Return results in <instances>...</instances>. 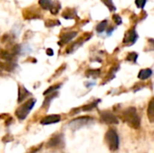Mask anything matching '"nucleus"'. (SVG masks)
<instances>
[{"mask_svg": "<svg viewBox=\"0 0 154 153\" xmlns=\"http://www.w3.org/2000/svg\"><path fill=\"white\" fill-rule=\"evenodd\" d=\"M123 119L131 128L138 129L141 126V118L134 107H129L125 110L123 113Z\"/></svg>", "mask_w": 154, "mask_h": 153, "instance_id": "obj_1", "label": "nucleus"}, {"mask_svg": "<svg viewBox=\"0 0 154 153\" xmlns=\"http://www.w3.org/2000/svg\"><path fill=\"white\" fill-rule=\"evenodd\" d=\"M35 103L36 100L34 98H31L28 101H26L24 104L20 106L15 111V115L17 116V118L20 120H24L29 115V113L31 112V110L33 108Z\"/></svg>", "mask_w": 154, "mask_h": 153, "instance_id": "obj_2", "label": "nucleus"}, {"mask_svg": "<svg viewBox=\"0 0 154 153\" xmlns=\"http://www.w3.org/2000/svg\"><path fill=\"white\" fill-rule=\"evenodd\" d=\"M105 139L110 151H116L119 149V136L116 130L109 129L106 133Z\"/></svg>", "mask_w": 154, "mask_h": 153, "instance_id": "obj_3", "label": "nucleus"}, {"mask_svg": "<svg viewBox=\"0 0 154 153\" xmlns=\"http://www.w3.org/2000/svg\"><path fill=\"white\" fill-rule=\"evenodd\" d=\"M64 146V138L62 133H57L53 135L46 143L47 149H55Z\"/></svg>", "mask_w": 154, "mask_h": 153, "instance_id": "obj_4", "label": "nucleus"}, {"mask_svg": "<svg viewBox=\"0 0 154 153\" xmlns=\"http://www.w3.org/2000/svg\"><path fill=\"white\" fill-rule=\"evenodd\" d=\"M100 120L102 123H104L106 124H119L118 118L114 114H112L111 112H108V111L100 113Z\"/></svg>", "mask_w": 154, "mask_h": 153, "instance_id": "obj_5", "label": "nucleus"}, {"mask_svg": "<svg viewBox=\"0 0 154 153\" xmlns=\"http://www.w3.org/2000/svg\"><path fill=\"white\" fill-rule=\"evenodd\" d=\"M92 121H93V118L92 117H89V116L79 117V118H76V119L72 120L69 123V126L73 130H76V129H79V128L83 127L84 125H87L88 124H89Z\"/></svg>", "mask_w": 154, "mask_h": 153, "instance_id": "obj_6", "label": "nucleus"}, {"mask_svg": "<svg viewBox=\"0 0 154 153\" xmlns=\"http://www.w3.org/2000/svg\"><path fill=\"white\" fill-rule=\"evenodd\" d=\"M137 37H138V35H137L135 30H134V29H131L130 31H128V32L125 33L123 41H124V43L126 44V45H132V44H134V43L136 41Z\"/></svg>", "mask_w": 154, "mask_h": 153, "instance_id": "obj_7", "label": "nucleus"}, {"mask_svg": "<svg viewBox=\"0 0 154 153\" xmlns=\"http://www.w3.org/2000/svg\"><path fill=\"white\" fill-rule=\"evenodd\" d=\"M60 120H61L60 115H51L43 117L41 120V124H43V125H48V124L59 123Z\"/></svg>", "mask_w": 154, "mask_h": 153, "instance_id": "obj_8", "label": "nucleus"}, {"mask_svg": "<svg viewBox=\"0 0 154 153\" xmlns=\"http://www.w3.org/2000/svg\"><path fill=\"white\" fill-rule=\"evenodd\" d=\"M77 32H66L64 34H62L60 36V40L59 41V45L62 46L66 43H68L69 41H70L72 39H74L77 36Z\"/></svg>", "mask_w": 154, "mask_h": 153, "instance_id": "obj_9", "label": "nucleus"}, {"mask_svg": "<svg viewBox=\"0 0 154 153\" xmlns=\"http://www.w3.org/2000/svg\"><path fill=\"white\" fill-rule=\"evenodd\" d=\"M28 96H30V92L27 91V89L23 87H19L18 89V102L21 103L22 101H23Z\"/></svg>", "mask_w": 154, "mask_h": 153, "instance_id": "obj_10", "label": "nucleus"}, {"mask_svg": "<svg viewBox=\"0 0 154 153\" xmlns=\"http://www.w3.org/2000/svg\"><path fill=\"white\" fill-rule=\"evenodd\" d=\"M152 75V70L151 69H142L140 70L139 74H138V78L140 79H147L149 78Z\"/></svg>", "mask_w": 154, "mask_h": 153, "instance_id": "obj_11", "label": "nucleus"}, {"mask_svg": "<svg viewBox=\"0 0 154 153\" xmlns=\"http://www.w3.org/2000/svg\"><path fill=\"white\" fill-rule=\"evenodd\" d=\"M154 100L153 98L150 101L148 109H147V114H148V117L151 121V123L154 122Z\"/></svg>", "mask_w": 154, "mask_h": 153, "instance_id": "obj_12", "label": "nucleus"}, {"mask_svg": "<svg viewBox=\"0 0 154 153\" xmlns=\"http://www.w3.org/2000/svg\"><path fill=\"white\" fill-rule=\"evenodd\" d=\"M53 4L54 2L52 0H39V5L42 9L45 10H50L52 7Z\"/></svg>", "mask_w": 154, "mask_h": 153, "instance_id": "obj_13", "label": "nucleus"}, {"mask_svg": "<svg viewBox=\"0 0 154 153\" xmlns=\"http://www.w3.org/2000/svg\"><path fill=\"white\" fill-rule=\"evenodd\" d=\"M14 54L6 51V50H1L0 51V59L6 60V61H12L14 60Z\"/></svg>", "mask_w": 154, "mask_h": 153, "instance_id": "obj_14", "label": "nucleus"}, {"mask_svg": "<svg viewBox=\"0 0 154 153\" xmlns=\"http://www.w3.org/2000/svg\"><path fill=\"white\" fill-rule=\"evenodd\" d=\"M62 16L66 19H72L76 17V11L74 9L68 8L62 13Z\"/></svg>", "mask_w": 154, "mask_h": 153, "instance_id": "obj_15", "label": "nucleus"}, {"mask_svg": "<svg viewBox=\"0 0 154 153\" xmlns=\"http://www.w3.org/2000/svg\"><path fill=\"white\" fill-rule=\"evenodd\" d=\"M15 64L13 63L12 61H6L5 63H2V67L3 69L6 70V71H13L15 69Z\"/></svg>", "mask_w": 154, "mask_h": 153, "instance_id": "obj_16", "label": "nucleus"}, {"mask_svg": "<svg viewBox=\"0 0 154 153\" xmlns=\"http://www.w3.org/2000/svg\"><path fill=\"white\" fill-rule=\"evenodd\" d=\"M99 101H100V100H97V101H95V102H93V103H91V104H89V105L84 106L81 108V110H82V111H91L92 109H94L95 107H97V104L99 103Z\"/></svg>", "mask_w": 154, "mask_h": 153, "instance_id": "obj_17", "label": "nucleus"}, {"mask_svg": "<svg viewBox=\"0 0 154 153\" xmlns=\"http://www.w3.org/2000/svg\"><path fill=\"white\" fill-rule=\"evenodd\" d=\"M100 75V69H89L86 72L87 77H92V78H97Z\"/></svg>", "mask_w": 154, "mask_h": 153, "instance_id": "obj_18", "label": "nucleus"}, {"mask_svg": "<svg viewBox=\"0 0 154 153\" xmlns=\"http://www.w3.org/2000/svg\"><path fill=\"white\" fill-rule=\"evenodd\" d=\"M106 26H107V21H106V20L102 21L101 23H99L97 24V31L98 32H104V31L106 30Z\"/></svg>", "mask_w": 154, "mask_h": 153, "instance_id": "obj_19", "label": "nucleus"}, {"mask_svg": "<svg viewBox=\"0 0 154 153\" xmlns=\"http://www.w3.org/2000/svg\"><path fill=\"white\" fill-rule=\"evenodd\" d=\"M101 1L103 2V4H105V5L108 7V9H109L110 11H116V6L114 5L112 0H101Z\"/></svg>", "mask_w": 154, "mask_h": 153, "instance_id": "obj_20", "label": "nucleus"}, {"mask_svg": "<svg viewBox=\"0 0 154 153\" xmlns=\"http://www.w3.org/2000/svg\"><path fill=\"white\" fill-rule=\"evenodd\" d=\"M60 23L58 20H48L45 22V26L46 27H52V26H57L60 25Z\"/></svg>", "mask_w": 154, "mask_h": 153, "instance_id": "obj_21", "label": "nucleus"}, {"mask_svg": "<svg viewBox=\"0 0 154 153\" xmlns=\"http://www.w3.org/2000/svg\"><path fill=\"white\" fill-rule=\"evenodd\" d=\"M60 87V85H55V86H52V87H50L46 91H44L43 95L44 96H48L49 94H51L52 92H54L55 90H57L58 88Z\"/></svg>", "mask_w": 154, "mask_h": 153, "instance_id": "obj_22", "label": "nucleus"}, {"mask_svg": "<svg viewBox=\"0 0 154 153\" xmlns=\"http://www.w3.org/2000/svg\"><path fill=\"white\" fill-rule=\"evenodd\" d=\"M137 58H138L137 53H135V52H131V53H129V54L127 55L126 60H127L128 61H134V62H135L136 60H137Z\"/></svg>", "mask_w": 154, "mask_h": 153, "instance_id": "obj_23", "label": "nucleus"}, {"mask_svg": "<svg viewBox=\"0 0 154 153\" xmlns=\"http://www.w3.org/2000/svg\"><path fill=\"white\" fill-rule=\"evenodd\" d=\"M146 1L147 0H135V4L137 5V7L139 8H143L145 4H146Z\"/></svg>", "mask_w": 154, "mask_h": 153, "instance_id": "obj_24", "label": "nucleus"}, {"mask_svg": "<svg viewBox=\"0 0 154 153\" xmlns=\"http://www.w3.org/2000/svg\"><path fill=\"white\" fill-rule=\"evenodd\" d=\"M113 19H114V21L116 22V24H121L122 23V18L118 14H114Z\"/></svg>", "mask_w": 154, "mask_h": 153, "instance_id": "obj_25", "label": "nucleus"}, {"mask_svg": "<svg viewBox=\"0 0 154 153\" xmlns=\"http://www.w3.org/2000/svg\"><path fill=\"white\" fill-rule=\"evenodd\" d=\"M42 143H41V144H40L39 146H37L35 150H31V151H30V152H31V153H35L36 151H40V150H41V148H42Z\"/></svg>", "mask_w": 154, "mask_h": 153, "instance_id": "obj_26", "label": "nucleus"}, {"mask_svg": "<svg viewBox=\"0 0 154 153\" xmlns=\"http://www.w3.org/2000/svg\"><path fill=\"white\" fill-rule=\"evenodd\" d=\"M46 53H47V55H49V56H52L53 55V50H51V49H47L46 50Z\"/></svg>", "mask_w": 154, "mask_h": 153, "instance_id": "obj_27", "label": "nucleus"}, {"mask_svg": "<svg viewBox=\"0 0 154 153\" xmlns=\"http://www.w3.org/2000/svg\"><path fill=\"white\" fill-rule=\"evenodd\" d=\"M1 70H3V67H2V63L0 62V71Z\"/></svg>", "mask_w": 154, "mask_h": 153, "instance_id": "obj_28", "label": "nucleus"}]
</instances>
